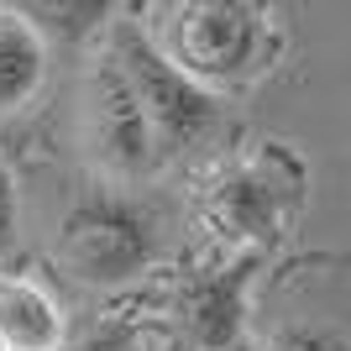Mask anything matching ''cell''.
I'll use <instances>...</instances> for the list:
<instances>
[{"mask_svg":"<svg viewBox=\"0 0 351 351\" xmlns=\"http://www.w3.org/2000/svg\"><path fill=\"white\" fill-rule=\"evenodd\" d=\"M162 257L158 220L132 194L95 184L58 220V263L89 289H121Z\"/></svg>","mask_w":351,"mask_h":351,"instance_id":"6da1fadb","label":"cell"},{"mask_svg":"<svg viewBox=\"0 0 351 351\" xmlns=\"http://www.w3.org/2000/svg\"><path fill=\"white\" fill-rule=\"evenodd\" d=\"M304 162L283 142H263L257 152L226 162L199 194L210 231L231 241V252H263L283 236V220L304 199Z\"/></svg>","mask_w":351,"mask_h":351,"instance_id":"7a4b0ae2","label":"cell"},{"mask_svg":"<svg viewBox=\"0 0 351 351\" xmlns=\"http://www.w3.org/2000/svg\"><path fill=\"white\" fill-rule=\"evenodd\" d=\"M162 53L194 84H241L273 58V27L263 5L247 0H189L162 21Z\"/></svg>","mask_w":351,"mask_h":351,"instance_id":"3957f363","label":"cell"},{"mask_svg":"<svg viewBox=\"0 0 351 351\" xmlns=\"http://www.w3.org/2000/svg\"><path fill=\"white\" fill-rule=\"evenodd\" d=\"M105 58L116 63L121 79L132 84V95H136V105H142L152 136H158L162 158L189 152L199 136L215 132V121H220L215 89L194 84L189 73L158 47V37H147L136 21H116V32H110V53H105Z\"/></svg>","mask_w":351,"mask_h":351,"instance_id":"277c9868","label":"cell"},{"mask_svg":"<svg viewBox=\"0 0 351 351\" xmlns=\"http://www.w3.org/2000/svg\"><path fill=\"white\" fill-rule=\"evenodd\" d=\"M84 147L95 158V168L116 184H136L162 162L158 136L147 126L132 84L121 79V69L105 53L95 58V69L84 79Z\"/></svg>","mask_w":351,"mask_h":351,"instance_id":"5b68a950","label":"cell"},{"mask_svg":"<svg viewBox=\"0 0 351 351\" xmlns=\"http://www.w3.org/2000/svg\"><path fill=\"white\" fill-rule=\"evenodd\" d=\"M263 267V252H231L226 263L199 267L178 283L173 320L194 351H241L247 336V289Z\"/></svg>","mask_w":351,"mask_h":351,"instance_id":"8992f818","label":"cell"},{"mask_svg":"<svg viewBox=\"0 0 351 351\" xmlns=\"http://www.w3.org/2000/svg\"><path fill=\"white\" fill-rule=\"evenodd\" d=\"M47 84V37L27 11L0 5V116L27 110Z\"/></svg>","mask_w":351,"mask_h":351,"instance_id":"52a82bcc","label":"cell"},{"mask_svg":"<svg viewBox=\"0 0 351 351\" xmlns=\"http://www.w3.org/2000/svg\"><path fill=\"white\" fill-rule=\"evenodd\" d=\"M0 346H11V351L63 346V309L43 283L0 273Z\"/></svg>","mask_w":351,"mask_h":351,"instance_id":"ba28073f","label":"cell"},{"mask_svg":"<svg viewBox=\"0 0 351 351\" xmlns=\"http://www.w3.org/2000/svg\"><path fill=\"white\" fill-rule=\"evenodd\" d=\"M267 351H346V346L320 325H283V330H273Z\"/></svg>","mask_w":351,"mask_h":351,"instance_id":"9c48e42d","label":"cell"},{"mask_svg":"<svg viewBox=\"0 0 351 351\" xmlns=\"http://www.w3.org/2000/svg\"><path fill=\"white\" fill-rule=\"evenodd\" d=\"M16 231H21V199H16V178L0 158V257L16 247Z\"/></svg>","mask_w":351,"mask_h":351,"instance_id":"30bf717a","label":"cell"},{"mask_svg":"<svg viewBox=\"0 0 351 351\" xmlns=\"http://www.w3.org/2000/svg\"><path fill=\"white\" fill-rule=\"evenodd\" d=\"M69 351H136V336H132V325H100L95 336H84Z\"/></svg>","mask_w":351,"mask_h":351,"instance_id":"8fae6325","label":"cell"}]
</instances>
